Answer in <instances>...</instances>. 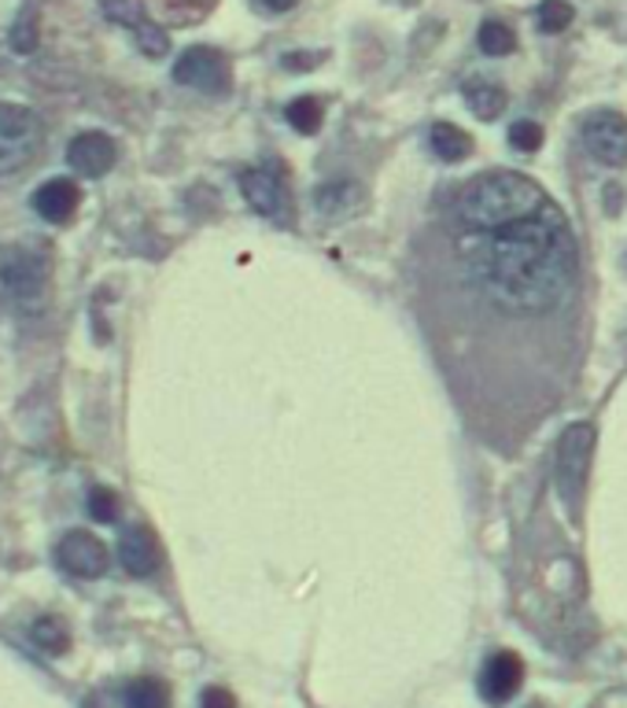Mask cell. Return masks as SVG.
I'll return each instance as SVG.
<instances>
[{"instance_id": "obj_1", "label": "cell", "mask_w": 627, "mask_h": 708, "mask_svg": "<svg viewBox=\"0 0 627 708\" xmlns=\"http://www.w3.org/2000/svg\"><path fill=\"white\" fill-rule=\"evenodd\" d=\"M480 281L502 310L546 314L572 292L576 281V243L554 204L532 218L499 229L480 262Z\"/></svg>"}, {"instance_id": "obj_2", "label": "cell", "mask_w": 627, "mask_h": 708, "mask_svg": "<svg viewBox=\"0 0 627 708\" xmlns=\"http://www.w3.org/2000/svg\"><path fill=\"white\" fill-rule=\"evenodd\" d=\"M546 196L532 177L516 170H494L477 177L466 192L458 196V218L469 229L480 232H499L513 221L532 218L535 210H543Z\"/></svg>"}, {"instance_id": "obj_3", "label": "cell", "mask_w": 627, "mask_h": 708, "mask_svg": "<svg viewBox=\"0 0 627 708\" xmlns=\"http://www.w3.org/2000/svg\"><path fill=\"white\" fill-rule=\"evenodd\" d=\"M41 140H45V122L38 118V111L0 100V177L27 170L38 159Z\"/></svg>"}, {"instance_id": "obj_4", "label": "cell", "mask_w": 627, "mask_h": 708, "mask_svg": "<svg viewBox=\"0 0 627 708\" xmlns=\"http://www.w3.org/2000/svg\"><path fill=\"white\" fill-rule=\"evenodd\" d=\"M591 454H594V425L576 420L561 431L557 439V494L561 502L579 509L583 491H587V472H591Z\"/></svg>"}, {"instance_id": "obj_5", "label": "cell", "mask_w": 627, "mask_h": 708, "mask_svg": "<svg viewBox=\"0 0 627 708\" xmlns=\"http://www.w3.org/2000/svg\"><path fill=\"white\" fill-rule=\"evenodd\" d=\"M0 277L12 288L19 303H38L49 284V259L38 248H4L0 251Z\"/></svg>"}, {"instance_id": "obj_6", "label": "cell", "mask_w": 627, "mask_h": 708, "mask_svg": "<svg viewBox=\"0 0 627 708\" xmlns=\"http://www.w3.org/2000/svg\"><path fill=\"white\" fill-rule=\"evenodd\" d=\"M101 11L118 27H126L134 33L137 49L148 55V60H163L170 52V33L159 27V22L148 19V11L140 0H101Z\"/></svg>"}, {"instance_id": "obj_7", "label": "cell", "mask_w": 627, "mask_h": 708, "mask_svg": "<svg viewBox=\"0 0 627 708\" xmlns=\"http://www.w3.org/2000/svg\"><path fill=\"white\" fill-rule=\"evenodd\" d=\"M174 82L218 96L229 88V60L218 49L196 44V49H185L181 60L174 63Z\"/></svg>"}, {"instance_id": "obj_8", "label": "cell", "mask_w": 627, "mask_h": 708, "mask_svg": "<svg viewBox=\"0 0 627 708\" xmlns=\"http://www.w3.org/2000/svg\"><path fill=\"white\" fill-rule=\"evenodd\" d=\"M583 148L605 166H627V118L616 111H598L583 122Z\"/></svg>"}, {"instance_id": "obj_9", "label": "cell", "mask_w": 627, "mask_h": 708, "mask_svg": "<svg viewBox=\"0 0 627 708\" xmlns=\"http://www.w3.org/2000/svg\"><path fill=\"white\" fill-rule=\"evenodd\" d=\"M56 561L63 572L79 575V580H101L107 572V546L93 531H67L56 546Z\"/></svg>"}, {"instance_id": "obj_10", "label": "cell", "mask_w": 627, "mask_h": 708, "mask_svg": "<svg viewBox=\"0 0 627 708\" xmlns=\"http://www.w3.org/2000/svg\"><path fill=\"white\" fill-rule=\"evenodd\" d=\"M115 159H118V144L101 129L79 133V137L67 144V166L79 177H104L115 166Z\"/></svg>"}, {"instance_id": "obj_11", "label": "cell", "mask_w": 627, "mask_h": 708, "mask_svg": "<svg viewBox=\"0 0 627 708\" xmlns=\"http://www.w3.org/2000/svg\"><path fill=\"white\" fill-rule=\"evenodd\" d=\"M521 683H524V660L510 649L488 657V664H483V671H480V694H483V701H491V705L513 701L516 690H521Z\"/></svg>"}, {"instance_id": "obj_12", "label": "cell", "mask_w": 627, "mask_h": 708, "mask_svg": "<svg viewBox=\"0 0 627 708\" xmlns=\"http://www.w3.org/2000/svg\"><path fill=\"white\" fill-rule=\"evenodd\" d=\"M30 207L45 221H52V226H67L82 207V188L79 181H71V177H52V181H45L34 192Z\"/></svg>"}, {"instance_id": "obj_13", "label": "cell", "mask_w": 627, "mask_h": 708, "mask_svg": "<svg viewBox=\"0 0 627 708\" xmlns=\"http://www.w3.org/2000/svg\"><path fill=\"white\" fill-rule=\"evenodd\" d=\"M240 192L267 218H284V210H289V196H284L281 177H273L270 170H262V166H251V170L240 174Z\"/></svg>"}, {"instance_id": "obj_14", "label": "cell", "mask_w": 627, "mask_h": 708, "mask_svg": "<svg viewBox=\"0 0 627 708\" xmlns=\"http://www.w3.org/2000/svg\"><path fill=\"white\" fill-rule=\"evenodd\" d=\"M118 561H123V569L129 575H151L159 569V561H163L156 535H151L145 524L126 528L123 539H118Z\"/></svg>"}, {"instance_id": "obj_15", "label": "cell", "mask_w": 627, "mask_h": 708, "mask_svg": "<svg viewBox=\"0 0 627 708\" xmlns=\"http://www.w3.org/2000/svg\"><path fill=\"white\" fill-rule=\"evenodd\" d=\"M362 204V188L355 181H325L314 188V210L328 221L351 218Z\"/></svg>"}, {"instance_id": "obj_16", "label": "cell", "mask_w": 627, "mask_h": 708, "mask_svg": "<svg viewBox=\"0 0 627 708\" xmlns=\"http://www.w3.org/2000/svg\"><path fill=\"white\" fill-rule=\"evenodd\" d=\"M428 144H432L436 159L443 163H466L472 155V137L454 122H436L432 133H428Z\"/></svg>"}, {"instance_id": "obj_17", "label": "cell", "mask_w": 627, "mask_h": 708, "mask_svg": "<svg viewBox=\"0 0 627 708\" xmlns=\"http://www.w3.org/2000/svg\"><path fill=\"white\" fill-rule=\"evenodd\" d=\"M461 96H466V107L472 111V115L483 118V122H494L505 111V88L494 85V82H483V77L469 82L466 88H461Z\"/></svg>"}, {"instance_id": "obj_18", "label": "cell", "mask_w": 627, "mask_h": 708, "mask_svg": "<svg viewBox=\"0 0 627 708\" xmlns=\"http://www.w3.org/2000/svg\"><path fill=\"white\" fill-rule=\"evenodd\" d=\"M126 708H170V690L159 679H134L123 690Z\"/></svg>"}, {"instance_id": "obj_19", "label": "cell", "mask_w": 627, "mask_h": 708, "mask_svg": "<svg viewBox=\"0 0 627 708\" xmlns=\"http://www.w3.org/2000/svg\"><path fill=\"white\" fill-rule=\"evenodd\" d=\"M477 44H480V52H488V55H510L516 49V33L505 27V22L488 19L477 33Z\"/></svg>"}, {"instance_id": "obj_20", "label": "cell", "mask_w": 627, "mask_h": 708, "mask_svg": "<svg viewBox=\"0 0 627 708\" xmlns=\"http://www.w3.org/2000/svg\"><path fill=\"white\" fill-rule=\"evenodd\" d=\"M12 49L15 52H38V41H41V15H38V8H23L19 11V19H15V27H12Z\"/></svg>"}, {"instance_id": "obj_21", "label": "cell", "mask_w": 627, "mask_h": 708, "mask_svg": "<svg viewBox=\"0 0 627 708\" xmlns=\"http://www.w3.org/2000/svg\"><path fill=\"white\" fill-rule=\"evenodd\" d=\"M34 642L45 653H67L71 649V631L60 616H41L34 624Z\"/></svg>"}, {"instance_id": "obj_22", "label": "cell", "mask_w": 627, "mask_h": 708, "mask_svg": "<svg viewBox=\"0 0 627 708\" xmlns=\"http://www.w3.org/2000/svg\"><path fill=\"white\" fill-rule=\"evenodd\" d=\"M284 115H289L292 129H300V133H306V137H314V133L322 129V100L300 96V100H292Z\"/></svg>"}, {"instance_id": "obj_23", "label": "cell", "mask_w": 627, "mask_h": 708, "mask_svg": "<svg viewBox=\"0 0 627 708\" xmlns=\"http://www.w3.org/2000/svg\"><path fill=\"white\" fill-rule=\"evenodd\" d=\"M572 15H576V11H572L568 0H543L535 11V22L543 33H561L572 22Z\"/></svg>"}, {"instance_id": "obj_24", "label": "cell", "mask_w": 627, "mask_h": 708, "mask_svg": "<svg viewBox=\"0 0 627 708\" xmlns=\"http://www.w3.org/2000/svg\"><path fill=\"white\" fill-rule=\"evenodd\" d=\"M90 517L96 524H115L118 520V494L112 487H93L90 491Z\"/></svg>"}, {"instance_id": "obj_25", "label": "cell", "mask_w": 627, "mask_h": 708, "mask_svg": "<svg viewBox=\"0 0 627 708\" xmlns=\"http://www.w3.org/2000/svg\"><path fill=\"white\" fill-rule=\"evenodd\" d=\"M510 144L516 152H535L543 144V126H535L532 118H521L510 126Z\"/></svg>"}, {"instance_id": "obj_26", "label": "cell", "mask_w": 627, "mask_h": 708, "mask_svg": "<svg viewBox=\"0 0 627 708\" xmlns=\"http://www.w3.org/2000/svg\"><path fill=\"white\" fill-rule=\"evenodd\" d=\"M203 708H237V697L226 690V686H207L203 697H200Z\"/></svg>"}, {"instance_id": "obj_27", "label": "cell", "mask_w": 627, "mask_h": 708, "mask_svg": "<svg viewBox=\"0 0 627 708\" xmlns=\"http://www.w3.org/2000/svg\"><path fill=\"white\" fill-rule=\"evenodd\" d=\"M317 63H322V55L317 52H289L284 55V71H314Z\"/></svg>"}, {"instance_id": "obj_28", "label": "cell", "mask_w": 627, "mask_h": 708, "mask_svg": "<svg viewBox=\"0 0 627 708\" xmlns=\"http://www.w3.org/2000/svg\"><path fill=\"white\" fill-rule=\"evenodd\" d=\"M262 8H270V11H289L295 0H259Z\"/></svg>"}]
</instances>
